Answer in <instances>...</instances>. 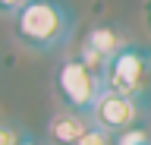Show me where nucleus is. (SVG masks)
<instances>
[{"label":"nucleus","instance_id":"nucleus-8","mask_svg":"<svg viewBox=\"0 0 151 145\" xmlns=\"http://www.w3.org/2000/svg\"><path fill=\"white\" fill-rule=\"evenodd\" d=\"M113 145H151V133L145 126H135V129H126V133L113 136Z\"/></svg>","mask_w":151,"mask_h":145},{"label":"nucleus","instance_id":"nucleus-7","mask_svg":"<svg viewBox=\"0 0 151 145\" xmlns=\"http://www.w3.org/2000/svg\"><path fill=\"white\" fill-rule=\"evenodd\" d=\"M28 129L19 126L16 120H0V145H22L28 139Z\"/></svg>","mask_w":151,"mask_h":145},{"label":"nucleus","instance_id":"nucleus-10","mask_svg":"<svg viewBox=\"0 0 151 145\" xmlns=\"http://www.w3.org/2000/svg\"><path fill=\"white\" fill-rule=\"evenodd\" d=\"M25 3H28V0H0V16H9V19H13Z\"/></svg>","mask_w":151,"mask_h":145},{"label":"nucleus","instance_id":"nucleus-1","mask_svg":"<svg viewBox=\"0 0 151 145\" xmlns=\"http://www.w3.org/2000/svg\"><path fill=\"white\" fill-rule=\"evenodd\" d=\"M13 38L32 54H50L73 38L76 13L63 0H28L13 16Z\"/></svg>","mask_w":151,"mask_h":145},{"label":"nucleus","instance_id":"nucleus-3","mask_svg":"<svg viewBox=\"0 0 151 145\" xmlns=\"http://www.w3.org/2000/svg\"><path fill=\"white\" fill-rule=\"evenodd\" d=\"M54 95L60 98L63 110L91 117L98 98L104 95V82L94 76L91 69H85L76 57H66L54 73Z\"/></svg>","mask_w":151,"mask_h":145},{"label":"nucleus","instance_id":"nucleus-2","mask_svg":"<svg viewBox=\"0 0 151 145\" xmlns=\"http://www.w3.org/2000/svg\"><path fill=\"white\" fill-rule=\"evenodd\" d=\"M104 88L116 92V95L135 98L148 107L151 98V50L129 41L116 57L107 63V76H104Z\"/></svg>","mask_w":151,"mask_h":145},{"label":"nucleus","instance_id":"nucleus-6","mask_svg":"<svg viewBox=\"0 0 151 145\" xmlns=\"http://www.w3.org/2000/svg\"><path fill=\"white\" fill-rule=\"evenodd\" d=\"M82 44L88 50H94V54H101V57L110 63V60L129 44V38H126V32H123L116 22H98V25H91V29L85 32Z\"/></svg>","mask_w":151,"mask_h":145},{"label":"nucleus","instance_id":"nucleus-12","mask_svg":"<svg viewBox=\"0 0 151 145\" xmlns=\"http://www.w3.org/2000/svg\"><path fill=\"white\" fill-rule=\"evenodd\" d=\"M22 145H44V142H41V139H35V136H28V139H25Z\"/></svg>","mask_w":151,"mask_h":145},{"label":"nucleus","instance_id":"nucleus-9","mask_svg":"<svg viewBox=\"0 0 151 145\" xmlns=\"http://www.w3.org/2000/svg\"><path fill=\"white\" fill-rule=\"evenodd\" d=\"M79 145H113V136H110V133H104L101 126H94V123H91V129L82 136V142H79Z\"/></svg>","mask_w":151,"mask_h":145},{"label":"nucleus","instance_id":"nucleus-11","mask_svg":"<svg viewBox=\"0 0 151 145\" xmlns=\"http://www.w3.org/2000/svg\"><path fill=\"white\" fill-rule=\"evenodd\" d=\"M145 25H148V32H151V0H145Z\"/></svg>","mask_w":151,"mask_h":145},{"label":"nucleus","instance_id":"nucleus-5","mask_svg":"<svg viewBox=\"0 0 151 145\" xmlns=\"http://www.w3.org/2000/svg\"><path fill=\"white\" fill-rule=\"evenodd\" d=\"M91 129V120L73 110H57L47 120V145H79L82 136Z\"/></svg>","mask_w":151,"mask_h":145},{"label":"nucleus","instance_id":"nucleus-4","mask_svg":"<svg viewBox=\"0 0 151 145\" xmlns=\"http://www.w3.org/2000/svg\"><path fill=\"white\" fill-rule=\"evenodd\" d=\"M142 117H145V104H142V101L104 88V95L98 98V104H94L88 120H91L94 126H101L104 133L120 136V133H126V129H135V126L142 123Z\"/></svg>","mask_w":151,"mask_h":145}]
</instances>
